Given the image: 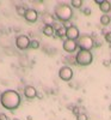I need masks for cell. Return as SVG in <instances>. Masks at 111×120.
Instances as JSON below:
<instances>
[{
	"label": "cell",
	"mask_w": 111,
	"mask_h": 120,
	"mask_svg": "<svg viewBox=\"0 0 111 120\" xmlns=\"http://www.w3.org/2000/svg\"><path fill=\"white\" fill-rule=\"evenodd\" d=\"M66 31H67V29L62 25L59 30H56V31H55V35L57 37H60V38H63V37H66Z\"/></svg>",
	"instance_id": "5bb4252c"
},
{
	"label": "cell",
	"mask_w": 111,
	"mask_h": 120,
	"mask_svg": "<svg viewBox=\"0 0 111 120\" xmlns=\"http://www.w3.org/2000/svg\"><path fill=\"white\" fill-rule=\"evenodd\" d=\"M25 21L29 22V23H35L37 22V19H38V12L36 11L35 8H28L26 10V12H25Z\"/></svg>",
	"instance_id": "ba28073f"
},
{
	"label": "cell",
	"mask_w": 111,
	"mask_h": 120,
	"mask_svg": "<svg viewBox=\"0 0 111 120\" xmlns=\"http://www.w3.org/2000/svg\"><path fill=\"white\" fill-rule=\"evenodd\" d=\"M30 42H31V40H30L26 35H19L16 38V46H17L18 49H21V51L28 49L30 47Z\"/></svg>",
	"instance_id": "8992f818"
},
{
	"label": "cell",
	"mask_w": 111,
	"mask_h": 120,
	"mask_svg": "<svg viewBox=\"0 0 111 120\" xmlns=\"http://www.w3.org/2000/svg\"><path fill=\"white\" fill-rule=\"evenodd\" d=\"M75 61L80 66H88L93 61V54L91 51H84L80 49L75 55Z\"/></svg>",
	"instance_id": "3957f363"
},
{
	"label": "cell",
	"mask_w": 111,
	"mask_h": 120,
	"mask_svg": "<svg viewBox=\"0 0 111 120\" xmlns=\"http://www.w3.org/2000/svg\"><path fill=\"white\" fill-rule=\"evenodd\" d=\"M26 10H28V8H25V6H22V5H18V6L16 7V11H17L18 16H22V17L25 16Z\"/></svg>",
	"instance_id": "2e32d148"
},
{
	"label": "cell",
	"mask_w": 111,
	"mask_h": 120,
	"mask_svg": "<svg viewBox=\"0 0 111 120\" xmlns=\"http://www.w3.org/2000/svg\"><path fill=\"white\" fill-rule=\"evenodd\" d=\"M70 4H72V6L74 8H81L83 6V0H72L70 1Z\"/></svg>",
	"instance_id": "e0dca14e"
},
{
	"label": "cell",
	"mask_w": 111,
	"mask_h": 120,
	"mask_svg": "<svg viewBox=\"0 0 111 120\" xmlns=\"http://www.w3.org/2000/svg\"><path fill=\"white\" fill-rule=\"evenodd\" d=\"M59 77H60V79H62V81H65V82H69L70 79L73 78V70H72V67H69L67 65L62 66L61 68L59 70Z\"/></svg>",
	"instance_id": "5b68a950"
},
{
	"label": "cell",
	"mask_w": 111,
	"mask_h": 120,
	"mask_svg": "<svg viewBox=\"0 0 111 120\" xmlns=\"http://www.w3.org/2000/svg\"><path fill=\"white\" fill-rule=\"evenodd\" d=\"M1 95H3V93H1V91H0V97H1Z\"/></svg>",
	"instance_id": "f1b7e54d"
},
{
	"label": "cell",
	"mask_w": 111,
	"mask_h": 120,
	"mask_svg": "<svg viewBox=\"0 0 111 120\" xmlns=\"http://www.w3.org/2000/svg\"><path fill=\"white\" fill-rule=\"evenodd\" d=\"M62 47H63V51H66L67 53H74L78 48V42L73 41V40H66Z\"/></svg>",
	"instance_id": "9c48e42d"
},
{
	"label": "cell",
	"mask_w": 111,
	"mask_h": 120,
	"mask_svg": "<svg viewBox=\"0 0 111 120\" xmlns=\"http://www.w3.org/2000/svg\"><path fill=\"white\" fill-rule=\"evenodd\" d=\"M91 12H92V11H91V8H90V7H85V8H83V13H84L85 16H90Z\"/></svg>",
	"instance_id": "44dd1931"
},
{
	"label": "cell",
	"mask_w": 111,
	"mask_h": 120,
	"mask_svg": "<svg viewBox=\"0 0 111 120\" xmlns=\"http://www.w3.org/2000/svg\"><path fill=\"white\" fill-rule=\"evenodd\" d=\"M72 112H73L76 116H78L80 113H81V112H80V109H79V107H75V106H74V108H73V111H72Z\"/></svg>",
	"instance_id": "7402d4cb"
},
{
	"label": "cell",
	"mask_w": 111,
	"mask_h": 120,
	"mask_svg": "<svg viewBox=\"0 0 111 120\" xmlns=\"http://www.w3.org/2000/svg\"><path fill=\"white\" fill-rule=\"evenodd\" d=\"M78 47L84 51H91L94 47V38L90 35H83L78 40Z\"/></svg>",
	"instance_id": "277c9868"
},
{
	"label": "cell",
	"mask_w": 111,
	"mask_h": 120,
	"mask_svg": "<svg viewBox=\"0 0 111 120\" xmlns=\"http://www.w3.org/2000/svg\"><path fill=\"white\" fill-rule=\"evenodd\" d=\"M42 22L44 23V25H54L56 23V18L52 15V13H44L43 17H42Z\"/></svg>",
	"instance_id": "8fae6325"
},
{
	"label": "cell",
	"mask_w": 111,
	"mask_h": 120,
	"mask_svg": "<svg viewBox=\"0 0 111 120\" xmlns=\"http://www.w3.org/2000/svg\"><path fill=\"white\" fill-rule=\"evenodd\" d=\"M110 64H111V61H110V60H104V61H103V65L104 66H110Z\"/></svg>",
	"instance_id": "d4e9b609"
},
{
	"label": "cell",
	"mask_w": 111,
	"mask_h": 120,
	"mask_svg": "<svg viewBox=\"0 0 111 120\" xmlns=\"http://www.w3.org/2000/svg\"><path fill=\"white\" fill-rule=\"evenodd\" d=\"M110 111H111V103H110Z\"/></svg>",
	"instance_id": "f546056e"
},
{
	"label": "cell",
	"mask_w": 111,
	"mask_h": 120,
	"mask_svg": "<svg viewBox=\"0 0 111 120\" xmlns=\"http://www.w3.org/2000/svg\"><path fill=\"white\" fill-rule=\"evenodd\" d=\"M99 8H100V11H102V12H104V15H108V12L111 11V3L108 1V0H104L103 4L99 6Z\"/></svg>",
	"instance_id": "7c38bea8"
},
{
	"label": "cell",
	"mask_w": 111,
	"mask_h": 120,
	"mask_svg": "<svg viewBox=\"0 0 111 120\" xmlns=\"http://www.w3.org/2000/svg\"><path fill=\"white\" fill-rule=\"evenodd\" d=\"M0 102L4 108L8 109V111H14L21 105V95L16 90H6L0 97Z\"/></svg>",
	"instance_id": "6da1fadb"
},
{
	"label": "cell",
	"mask_w": 111,
	"mask_h": 120,
	"mask_svg": "<svg viewBox=\"0 0 111 120\" xmlns=\"http://www.w3.org/2000/svg\"><path fill=\"white\" fill-rule=\"evenodd\" d=\"M72 25H73V24H72V23H70V22H65V23H63V26H65L66 29H68V28H70V26H72Z\"/></svg>",
	"instance_id": "cb8c5ba5"
},
{
	"label": "cell",
	"mask_w": 111,
	"mask_h": 120,
	"mask_svg": "<svg viewBox=\"0 0 111 120\" xmlns=\"http://www.w3.org/2000/svg\"><path fill=\"white\" fill-rule=\"evenodd\" d=\"M30 47L32 49H38L39 48V42L37 40H31V42H30Z\"/></svg>",
	"instance_id": "ac0fdd59"
},
{
	"label": "cell",
	"mask_w": 111,
	"mask_h": 120,
	"mask_svg": "<svg viewBox=\"0 0 111 120\" xmlns=\"http://www.w3.org/2000/svg\"><path fill=\"white\" fill-rule=\"evenodd\" d=\"M103 1H104V0H94V3H96V4H98L99 6L103 4Z\"/></svg>",
	"instance_id": "4316f807"
},
{
	"label": "cell",
	"mask_w": 111,
	"mask_h": 120,
	"mask_svg": "<svg viewBox=\"0 0 111 120\" xmlns=\"http://www.w3.org/2000/svg\"><path fill=\"white\" fill-rule=\"evenodd\" d=\"M36 97H37L38 100H42V98H43V94H42V93H37V96H36Z\"/></svg>",
	"instance_id": "484cf974"
},
{
	"label": "cell",
	"mask_w": 111,
	"mask_h": 120,
	"mask_svg": "<svg viewBox=\"0 0 111 120\" xmlns=\"http://www.w3.org/2000/svg\"><path fill=\"white\" fill-rule=\"evenodd\" d=\"M13 120H19V119H16V118H14V119H13Z\"/></svg>",
	"instance_id": "4dcf8cb0"
},
{
	"label": "cell",
	"mask_w": 111,
	"mask_h": 120,
	"mask_svg": "<svg viewBox=\"0 0 111 120\" xmlns=\"http://www.w3.org/2000/svg\"><path fill=\"white\" fill-rule=\"evenodd\" d=\"M110 22H111V18H110L109 15H103L102 17H100V24L102 25L106 26V25H109Z\"/></svg>",
	"instance_id": "9a60e30c"
},
{
	"label": "cell",
	"mask_w": 111,
	"mask_h": 120,
	"mask_svg": "<svg viewBox=\"0 0 111 120\" xmlns=\"http://www.w3.org/2000/svg\"><path fill=\"white\" fill-rule=\"evenodd\" d=\"M54 12H55V18L60 22H69L73 17V10L68 4H63V3H59L55 8H54Z\"/></svg>",
	"instance_id": "7a4b0ae2"
},
{
	"label": "cell",
	"mask_w": 111,
	"mask_h": 120,
	"mask_svg": "<svg viewBox=\"0 0 111 120\" xmlns=\"http://www.w3.org/2000/svg\"><path fill=\"white\" fill-rule=\"evenodd\" d=\"M43 34H44L45 36H48V37H52V36H54V34H55V30H54V28H53L52 25H44V28H43Z\"/></svg>",
	"instance_id": "4fadbf2b"
},
{
	"label": "cell",
	"mask_w": 111,
	"mask_h": 120,
	"mask_svg": "<svg viewBox=\"0 0 111 120\" xmlns=\"http://www.w3.org/2000/svg\"><path fill=\"white\" fill-rule=\"evenodd\" d=\"M110 61H111V60H110Z\"/></svg>",
	"instance_id": "1f68e13d"
},
{
	"label": "cell",
	"mask_w": 111,
	"mask_h": 120,
	"mask_svg": "<svg viewBox=\"0 0 111 120\" xmlns=\"http://www.w3.org/2000/svg\"><path fill=\"white\" fill-rule=\"evenodd\" d=\"M0 120H8V116L5 113H0Z\"/></svg>",
	"instance_id": "603a6c76"
},
{
	"label": "cell",
	"mask_w": 111,
	"mask_h": 120,
	"mask_svg": "<svg viewBox=\"0 0 111 120\" xmlns=\"http://www.w3.org/2000/svg\"><path fill=\"white\" fill-rule=\"evenodd\" d=\"M80 37V33H79V29L75 25H72L70 28L67 29L66 31V40H73V41H76Z\"/></svg>",
	"instance_id": "52a82bcc"
},
{
	"label": "cell",
	"mask_w": 111,
	"mask_h": 120,
	"mask_svg": "<svg viewBox=\"0 0 111 120\" xmlns=\"http://www.w3.org/2000/svg\"><path fill=\"white\" fill-rule=\"evenodd\" d=\"M105 41L106 42H109V43H111V31H109V33H105Z\"/></svg>",
	"instance_id": "ffe728a7"
},
{
	"label": "cell",
	"mask_w": 111,
	"mask_h": 120,
	"mask_svg": "<svg viewBox=\"0 0 111 120\" xmlns=\"http://www.w3.org/2000/svg\"><path fill=\"white\" fill-rule=\"evenodd\" d=\"M76 120H88V116H87V114L86 113H80L78 116H76Z\"/></svg>",
	"instance_id": "d6986e66"
},
{
	"label": "cell",
	"mask_w": 111,
	"mask_h": 120,
	"mask_svg": "<svg viewBox=\"0 0 111 120\" xmlns=\"http://www.w3.org/2000/svg\"><path fill=\"white\" fill-rule=\"evenodd\" d=\"M24 95H25L26 98L32 100V98H35L37 96V89L35 86H32V85H26L24 88Z\"/></svg>",
	"instance_id": "30bf717a"
},
{
	"label": "cell",
	"mask_w": 111,
	"mask_h": 120,
	"mask_svg": "<svg viewBox=\"0 0 111 120\" xmlns=\"http://www.w3.org/2000/svg\"><path fill=\"white\" fill-rule=\"evenodd\" d=\"M26 120H32V116H31V115H28V116H26Z\"/></svg>",
	"instance_id": "83f0119b"
}]
</instances>
